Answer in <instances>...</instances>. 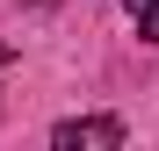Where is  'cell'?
I'll list each match as a JSON object with an SVG mask.
<instances>
[{"label":"cell","instance_id":"cell-1","mask_svg":"<svg viewBox=\"0 0 159 151\" xmlns=\"http://www.w3.org/2000/svg\"><path fill=\"white\" fill-rule=\"evenodd\" d=\"M51 144H65V151H80V144L116 151V144H123V122H116V115H80V122H58V130H51Z\"/></svg>","mask_w":159,"mask_h":151},{"label":"cell","instance_id":"cell-2","mask_svg":"<svg viewBox=\"0 0 159 151\" xmlns=\"http://www.w3.org/2000/svg\"><path fill=\"white\" fill-rule=\"evenodd\" d=\"M123 15L138 22V36H145V43H159V0H123Z\"/></svg>","mask_w":159,"mask_h":151},{"label":"cell","instance_id":"cell-3","mask_svg":"<svg viewBox=\"0 0 159 151\" xmlns=\"http://www.w3.org/2000/svg\"><path fill=\"white\" fill-rule=\"evenodd\" d=\"M22 7H58V0H22Z\"/></svg>","mask_w":159,"mask_h":151},{"label":"cell","instance_id":"cell-4","mask_svg":"<svg viewBox=\"0 0 159 151\" xmlns=\"http://www.w3.org/2000/svg\"><path fill=\"white\" fill-rule=\"evenodd\" d=\"M7 65H15V50H0V72H7Z\"/></svg>","mask_w":159,"mask_h":151}]
</instances>
